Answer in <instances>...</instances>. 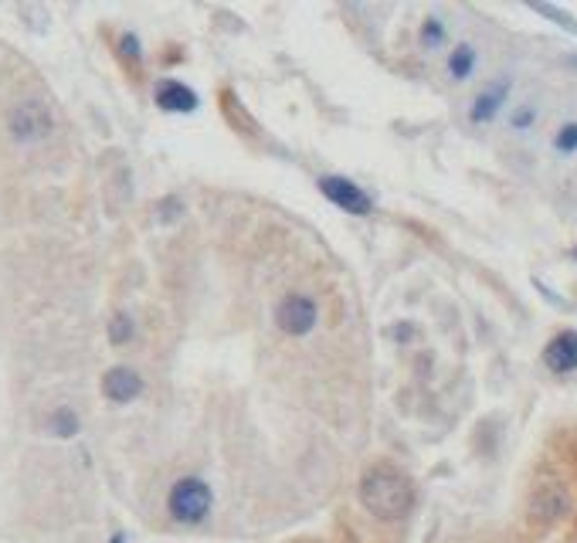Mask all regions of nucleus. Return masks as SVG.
<instances>
[{"label": "nucleus", "instance_id": "nucleus-2", "mask_svg": "<svg viewBox=\"0 0 577 543\" xmlns=\"http://www.w3.org/2000/svg\"><path fill=\"white\" fill-rule=\"evenodd\" d=\"M170 513H174V520L180 523H201L204 516L211 513V486L204 479L197 476H187L174 482V489H170Z\"/></svg>", "mask_w": 577, "mask_h": 543}, {"label": "nucleus", "instance_id": "nucleus-19", "mask_svg": "<svg viewBox=\"0 0 577 543\" xmlns=\"http://www.w3.org/2000/svg\"><path fill=\"white\" fill-rule=\"evenodd\" d=\"M109 543H123V537H113V540H109Z\"/></svg>", "mask_w": 577, "mask_h": 543}, {"label": "nucleus", "instance_id": "nucleus-20", "mask_svg": "<svg viewBox=\"0 0 577 543\" xmlns=\"http://www.w3.org/2000/svg\"><path fill=\"white\" fill-rule=\"evenodd\" d=\"M574 65H577V62H574Z\"/></svg>", "mask_w": 577, "mask_h": 543}, {"label": "nucleus", "instance_id": "nucleus-17", "mask_svg": "<svg viewBox=\"0 0 577 543\" xmlns=\"http://www.w3.org/2000/svg\"><path fill=\"white\" fill-rule=\"evenodd\" d=\"M119 48H123V58H129V62H136V58H140V41H136V34H123Z\"/></svg>", "mask_w": 577, "mask_h": 543}, {"label": "nucleus", "instance_id": "nucleus-11", "mask_svg": "<svg viewBox=\"0 0 577 543\" xmlns=\"http://www.w3.org/2000/svg\"><path fill=\"white\" fill-rule=\"evenodd\" d=\"M472 68H476V51H472L469 45H459L449 55V72H452V79H469L472 75Z\"/></svg>", "mask_w": 577, "mask_h": 543}, {"label": "nucleus", "instance_id": "nucleus-18", "mask_svg": "<svg viewBox=\"0 0 577 543\" xmlns=\"http://www.w3.org/2000/svg\"><path fill=\"white\" fill-rule=\"evenodd\" d=\"M533 123V109H520V112H513V126L516 129H527Z\"/></svg>", "mask_w": 577, "mask_h": 543}, {"label": "nucleus", "instance_id": "nucleus-12", "mask_svg": "<svg viewBox=\"0 0 577 543\" xmlns=\"http://www.w3.org/2000/svg\"><path fill=\"white\" fill-rule=\"evenodd\" d=\"M48 428H51L55 435H62V438H72L75 432H79V418H75L68 408H58L55 415L48 418Z\"/></svg>", "mask_w": 577, "mask_h": 543}, {"label": "nucleus", "instance_id": "nucleus-14", "mask_svg": "<svg viewBox=\"0 0 577 543\" xmlns=\"http://www.w3.org/2000/svg\"><path fill=\"white\" fill-rule=\"evenodd\" d=\"M445 41V28H442V21H435V17H428L425 21V28H421V45L425 48H438Z\"/></svg>", "mask_w": 577, "mask_h": 543}, {"label": "nucleus", "instance_id": "nucleus-3", "mask_svg": "<svg viewBox=\"0 0 577 543\" xmlns=\"http://www.w3.org/2000/svg\"><path fill=\"white\" fill-rule=\"evenodd\" d=\"M316 320H320V309H316V303L309 296H286L279 306H275V323H279L282 333L289 336H306L309 330L316 326Z\"/></svg>", "mask_w": 577, "mask_h": 543}, {"label": "nucleus", "instance_id": "nucleus-4", "mask_svg": "<svg viewBox=\"0 0 577 543\" xmlns=\"http://www.w3.org/2000/svg\"><path fill=\"white\" fill-rule=\"evenodd\" d=\"M11 133L21 143L41 140V136L51 133V112L41 102H24L11 112Z\"/></svg>", "mask_w": 577, "mask_h": 543}, {"label": "nucleus", "instance_id": "nucleus-7", "mask_svg": "<svg viewBox=\"0 0 577 543\" xmlns=\"http://www.w3.org/2000/svg\"><path fill=\"white\" fill-rule=\"evenodd\" d=\"M140 391H143L140 374L129 370V367H113L106 377H102V394H106L109 401H116V404H129L133 398H140Z\"/></svg>", "mask_w": 577, "mask_h": 543}, {"label": "nucleus", "instance_id": "nucleus-16", "mask_svg": "<svg viewBox=\"0 0 577 543\" xmlns=\"http://www.w3.org/2000/svg\"><path fill=\"white\" fill-rule=\"evenodd\" d=\"M554 146H557L561 153H574V150H577V123H567L561 133H557Z\"/></svg>", "mask_w": 577, "mask_h": 543}, {"label": "nucleus", "instance_id": "nucleus-8", "mask_svg": "<svg viewBox=\"0 0 577 543\" xmlns=\"http://www.w3.org/2000/svg\"><path fill=\"white\" fill-rule=\"evenodd\" d=\"M533 520H540V523H554L557 516H564L567 513V496H564V489L561 486H544L537 496H533Z\"/></svg>", "mask_w": 577, "mask_h": 543}, {"label": "nucleus", "instance_id": "nucleus-6", "mask_svg": "<svg viewBox=\"0 0 577 543\" xmlns=\"http://www.w3.org/2000/svg\"><path fill=\"white\" fill-rule=\"evenodd\" d=\"M544 364L554 374H574L577 370V330L557 333L544 350Z\"/></svg>", "mask_w": 577, "mask_h": 543}, {"label": "nucleus", "instance_id": "nucleus-1", "mask_svg": "<svg viewBox=\"0 0 577 543\" xmlns=\"http://www.w3.org/2000/svg\"><path fill=\"white\" fill-rule=\"evenodd\" d=\"M360 503L367 506L377 520H401L415 506V486L398 469L377 465L360 479Z\"/></svg>", "mask_w": 577, "mask_h": 543}, {"label": "nucleus", "instance_id": "nucleus-10", "mask_svg": "<svg viewBox=\"0 0 577 543\" xmlns=\"http://www.w3.org/2000/svg\"><path fill=\"white\" fill-rule=\"evenodd\" d=\"M157 106L163 112H194L197 109V96L180 82H163L157 89Z\"/></svg>", "mask_w": 577, "mask_h": 543}, {"label": "nucleus", "instance_id": "nucleus-15", "mask_svg": "<svg viewBox=\"0 0 577 543\" xmlns=\"http://www.w3.org/2000/svg\"><path fill=\"white\" fill-rule=\"evenodd\" d=\"M533 11H537V14H544V17H550V21H557L564 31L577 34V21H574V17H567L564 11H557V7H550V4H533Z\"/></svg>", "mask_w": 577, "mask_h": 543}, {"label": "nucleus", "instance_id": "nucleus-13", "mask_svg": "<svg viewBox=\"0 0 577 543\" xmlns=\"http://www.w3.org/2000/svg\"><path fill=\"white\" fill-rule=\"evenodd\" d=\"M109 340L116 343H129L133 340V320H129L126 313H119V316H113V323H109Z\"/></svg>", "mask_w": 577, "mask_h": 543}, {"label": "nucleus", "instance_id": "nucleus-5", "mask_svg": "<svg viewBox=\"0 0 577 543\" xmlns=\"http://www.w3.org/2000/svg\"><path fill=\"white\" fill-rule=\"evenodd\" d=\"M320 191L330 197L337 208L347 211V214H357V218L370 214V197L360 191L353 180H347V177H323L320 180Z\"/></svg>", "mask_w": 577, "mask_h": 543}, {"label": "nucleus", "instance_id": "nucleus-9", "mask_svg": "<svg viewBox=\"0 0 577 543\" xmlns=\"http://www.w3.org/2000/svg\"><path fill=\"white\" fill-rule=\"evenodd\" d=\"M506 96H510V82H496V85H489V89H482L469 112L472 123H489V119L499 112V106L506 102Z\"/></svg>", "mask_w": 577, "mask_h": 543}]
</instances>
